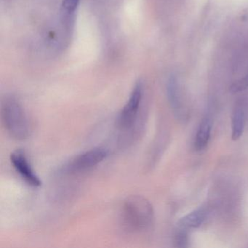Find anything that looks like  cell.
<instances>
[{
    "mask_svg": "<svg viewBox=\"0 0 248 248\" xmlns=\"http://www.w3.org/2000/svg\"><path fill=\"white\" fill-rule=\"evenodd\" d=\"M154 210L149 200L142 196L127 197L122 207L121 219L123 226L132 232L146 230L152 223Z\"/></svg>",
    "mask_w": 248,
    "mask_h": 248,
    "instance_id": "cell-1",
    "label": "cell"
},
{
    "mask_svg": "<svg viewBox=\"0 0 248 248\" xmlns=\"http://www.w3.org/2000/svg\"><path fill=\"white\" fill-rule=\"evenodd\" d=\"M2 123L8 134L17 140H24L30 136V127L25 110L15 98H7L1 110Z\"/></svg>",
    "mask_w": 248,
    "mask_h": 248,
    "instance_id": "cell-2",
    "label": "cell"
},
{
    "mask_svg": "<svg viewBox=\"0 0 248 248\" xmlns=\"http://www.w3.org/2000/svg\"><path fill=\"white\" fill-rule=\"evenodd\" d=\"M143 95V84L141 82H137L133 88L128 101L117 117L116 124L119 130L125 132L134 127L139 118Z\"/></svg>",
    "mask_w": 248,
    "mask_h": 248,
    "instance_id": "cell-3",
    "label": "cell"
},
{
    "mask_svg": "<svg viewBox=\"0 0 248 248\" xmlns=\"http://www.w3.org/2000/svg\"><path fill=\"white\" fill-rule=\"evenodd\" d=\"M108 156V151L102 147L90 149L74 158L66 167L68 172L79 173L92 169Z\"/></svg>",
    "mask_w": 248,
    "mask_h": 248,
    "instance_id": "cell-4",
    "label": "cell"
},
{
    "mask_svg": "<svg viewBox=\"0 0 248 248\" xmlns=\"http://www.w3.org/2000/svg\"><path fill=\"white\" fill-rule=\"evenodd\" d=\"M10 159L16 172L29 186L37 188L42 185L41 180L34 172L24 151H14L11 153Z\"/></svg>",
    "mask_w": 248,
    "mask_h": 248,
    "instance_id": "cell-5",
    "label": "cell"
},
{
    "mask_svg": "<svg viewBox=\"0 0 248 248\" xmlns=\"http://www.w3.org/2000/svg\"><path fill=\"white\" fill-rule=\"evenodd\" d=\"M207 217V212L202 208L197 209L183 217L178 222L181 229H186L197 228L202 224Z\"/></svg>",
    "mask_w": 248,
    "mask_h": 248,
    "instance_id": "cell-6",
    "label": "cell"
},
{
    "mask_svg": "<svg viewBox=\"0 0 248 248\" xmlns=\"http://www.w3.org/2000/svg\"><path fill=\"white\" fill-rule=\"evenodd\" d=\"M211 128V120L208 117L203 119L196 135L194 146L197 151L203 150L208 144Z\"/></svg>",
    "mask_w": 248,
    "mask_h": 248,
    "instance_id": "cell-7",
    "label": "cell"
},
{
    "mask_svg": "<svg viewBox=\"0 0 248 248\" xmlns=\"http://www.w3.org/2000/svg\"><path fill=\"white\" fill-rule=\"evenodd\" d=\"M245 112L242 107H236L232 119V139L238 140L243 133L245 128Z\"/></svg>",
    "mask_w": 248,
    "mask_h": 248,
    "instance_id": "cell-8",
    "label": "cell"
},
{
    "mask_svg": "<svg viewBox=\"0 0 248 248\" xmlns=\"http://www.w3.org/2000/svg\"><path fill=\"white\" fill-rule=\"evenodd\" d=\"M167 95H168V101L174 112L177 115H179L180 104L179 98H178V88H177L176 79L174 77H171L167 85Z\"/></svg>",
    "mask_w": 248,
    "mask_h": 248,
    "instance_id": "cell-9",
    "label": "cell"
},
{
    "mask_svg": "<svg viewBox=\"0 0 248 248\" xmlns=\"http://www.w3.org/2000/svg\"><path fill=\"white\" fill-rule=\"evenodd\" d=\"M79 3V0H63L62 7L65 11L71 14L75 11Z\"/></svg>",
    "mask_w": 248,
    "mask_h": 248,
    "instance_id": "cell-10",
    "label": "cell"
},
{
    "mask_svg": "<svg viewBox=\"0 0 248 248\" xmlns=\"http://www.w3.org/2000/svg\"><path fill=\"white\" fill-rule=\"evenodd\" d=\"M248 87V77L242 79V80L236 82L232 85L231 88V91L233 93L239 92V91H243L246 89Z\"/></svg>",
    "mask_w": 248,
    "mask_h": 248,
    "instance_id": "cell-11",
    "label": "cell"
},
{
    "mask_svg": "<svg viewBox=\"0 0 248 248\" xmlns=\"http://www.w3.org/2000/svg\"><path fill=\"white\" fill-rule=\"evenodd\" d=\"M175 242L178 247H185L187 243V235L184 232H180L175 236Z\"/></svg>",
    "mask_w": 248,
    "mask_h": 248,
    "instance_id": "cell-12",
    "label": "cell"
}]
</instances>
